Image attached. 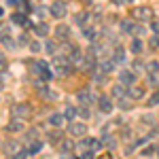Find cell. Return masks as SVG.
Masks as SVG:
<instances>
[{"label":"cell","mask_w":159,"mask_h":159,"mask_svg":"<svg viewBox=\"0 0 159 159\" xmlns=\"http://www.w3.org/2000/svg\"><path fill=\"white\" fill-rule=\"evenodd\" d=\"M70 60H66V57H55V72L61 74V76H66V74L72 72V66L68 64Z\"/></svg>","instance_id":"1"},{"label":"cell","mask_w":159,"mask_h":159,"mask_svg":"<svg viewBox=\"0 0 159 159\" xmlns=\"http://www.w3.org/2000/svg\"><path fill=\"white\" fill-rule=\"evenodd\" d=\"M11 112H13V117H15V119H28L32 110H30L28 104H15V106L11 108Z\"/></svg>","instance_id":"2"},{"label":"cell","mask_w":159,"mask_h":159,"mask_svg":"<svg viewBox=\"0 0 159 159\" xmlns=\"http://www.w3.org/2000/svg\"><path fill=\"white\" fill-rule=\"evenodd\" d=\"M132 15H134V19H138V21H148L153 17V11L148 7H136Z\"/></svg>","instance_id":"3"},{"label":"cell","mask_w":159,"mask_h":159,"mask_svg":"<svg viewBox=\"0 0 159 159\" xmlns=\"http://www.w3.org/2000/svg\"><path fill=\"white\" fill-rule=\"evenodd\" d=\"M76 98L81 100V104H83V106H89V104H93V102L98 100L93 93H89V89H81V91L76 93Z\"/></svg>","instance_id":"4"},{"label":"cell","mask_w":159,"mask_h":159,"mask_svg":"<svg viewBox=\"0 0 159 159\" xmlns=\"http://www.w3.org/2000/svg\"><path fill=\"white\" fill-rule=\"evenodd\" d=\"M49 11H51V15H53V17L64 19V17H66V4H64V2H53Z\"/></svg>","instance_id":"5"},{"label":"cell","mask_w":159,"mask_h":159,"mask_svg":"<svg viewBox=\"0 0 159 159\" xmlns=\"http://www.w3.org/2000/svg\"><path fill=\"white\" fill-rule=\"evenodd\" d=\"M68 132L72 136H76V138H81V136H85V132H87V127H85V123H70V127H68Z\"/></svg>","instance_id":"6"},{"label":"cell","mask_w":159,"mask_h":159,"mask_svg":"<svg viewBox=\"0 0 159 159\" xmlns=\"http://www.w3.org/2000/svg\"><path fill=\"white\" fill-rule=\"evenodd\" d=\"M83 148H91V151H100L102 148V142H100L98 138H83Z\"/></svg>","instance_id":"7"},{"label":"cell","mask_w":159,"mask_h":159,"mask_svg":"<svg viewBox=\"0 0 159 159\" xmlns=\"http://www.w3.org/2000/svg\"><path fill=\"white\" fill-rule=\"evenodd\" d=\"M60 151H61V155L64 157H72V151H74V144L70 142V140H64L60 144Z\"/></svg>","instance_id":"8"},{"label":"cell","mask_w":159,"mask_h":159,"mask_svg":"<svg viewBox=\"0 0 159 159\" xmlns=\"http://www.w3.org/2000/svg\"><path fill=\"white\" fill-rule=\"evenodd\" d=\"M98 104H100V110H102V112H110V110H112V102H110V98H106V96H100Z\"/></svg>","instance_id":"9"},{"label":"cell","mask_w":159,"mask_h":159,"mask_svg":"<svg viewBox=\"0 0 159 159\" xmlns=\"http://www.w3.org/2000/svg\"><path fill=\"white\" fill-rule=\"evenodd\" d=\"M66 121H68V119H66L64 115H60V112H53V115L49 117V123L53 125V127H60V125H64Z\"/></svg>","instance_id":"10"},{"label":"cell","mask_w":159,"mask_h":159,"mask_svg":"<svg viewBox=\"0 0 159 159\" xmlns=\"http://www.w3.org/2000/svg\"><path fill=\"white\" fill-rule=\"evenodd\" d=\"M119 79H121V83H125V85H132L136 81V74L129 72V70H121V72H119Z\"/></svg>","instance_id":"11"},{"label":"cell","mask_w":159,"mask_h":159,"mask_svg":"<svg viewBox=\"0 0 159 159\" xmlns=\"http://www.w3.org/2000/svg\"><path fill=\"white\" fill-rule=\"evenodd\" d=\"M121 30L125 32V34H134V32H136V24H134V21H129V19H123V21H121Z\"/></svg>","instance_id":"12"},{"label":"cell","mask_w":159,"mask_h":159,"mask_svg":"<svg viewBox=\"0 0 159 159\" xmlns=\"http://www.w3.org/2000/svg\"><path fill=\"white\" fill-rule=\"evenodd\" d=\"M112 60H115V64H123L125 61V51L121 47H117V49L112 51Z\"/></svg>","instance_id":"13"},{"label":"cell","mask_w":159,"mask_h":159,"mask_svg":"<svg viewBox=\"0 0 159 159\" xmlns=\"http://www.w3.org/2000/svg\"><path fill=\"white\" fill-rule=\"evenodd\" d=\"M127 96L132 100H140V98H144V89H142V87H132Z\"/></svg>","instance_id":"14"},{"label":"cell","mask_w":159,"mask_h":159,"mask_svg":"<svg viewBox=\"0 0 159 159\" xmlns=\"http://www.w3.org/2000/svg\"><path fill=\"white\" fill-rule=\"evenodd\" d=\"M98 70H100V72H104V74L112 72V70H115V60H110V61H102Z\"/></svg>","instance_id":"15"},{"label":"cell","mask_w":159,"mask_h":159,"mask_svg":"<svg viewBox=\"0 0 159 159\" xmlns=\"http://www.w3.org/2000/svg\"><path fill=\"white\" fill-rule=\"evenodd\" d=\"M11 21L17 25H25L28 24V17H25L24 13H15V15H11Z\"/></svg>","instance_id":"16"},{"label":"cell","mask_w":159,"mask_h":159,"mask_svg":"<svg viewBox=\"0 0 159 159\" xmlns=\"http://www.w3.org/2000/svg\"><path fill=\"white\" fill-rule=\"evenodd\" d=\"M55 34H57V38H68L70 36V30H68V25H57V30H55Z\"/></svg>","instance_id":"17"},{"label":"cell","mask_w":159,"mask_h":159,"mask_svg":"<svg viewBox=\"0 0 159 159\" xmlns=\"http://www.w3.org/2000/svg\"><path fill=\"white\" fill-rule=\"evenodd\" d=\"M76 112H79V110L74 108V106H66V108H64V117H66L68 121H74V117H76Z\"/></svg>","instance_id":"18"},{"label":"cell","mask_w":159,"mask_h":159,"mask_svg":"<svg viewBox=\"0 0 159 159\" xmlns=\"http://www.w3.org/2000/svg\"><path fill=\"white\" fill-rule=\"evenodd\" d=\"M40 148H43V142H40V140H32V142H30V147H28V153H30V155H34V153H38Z\"/></svg>","instance_id":"19"},{"label":"cell","mask_w":159,"mask_h":159,"mask_svg":"<svg viewBox=\"0 0 159 159\" xmlns=\"http://www.w3.org/2000/svg\"><path fill=\"white\" fill-rule=\"evenodd\" d=\"M132 53H142V40L140 38H132Z\"/></svg>","instance_id":"20"},{"label":"cell","mask_w":159,"mask_h":159,"mask_svg":"<svg viewBox=\"0 0 159 159\" xmlns=\"http://www.w3.org/2000/svg\"><path fill=\"white\" fill-rule=\"evenodd\" d=\"M34 30H36L38 36H47V34H49V25H47V24H38V25H34Z\"/></svg>","instance_id":"21"},{"label":"cell","mask_w":159,"mask_h":159,"mask_svg":"<svg viewBox=\"0 0 159 159\" xmlns=\"http://www.w3.org/2000/svg\"><path fill=\"white\" fill-rule=\"evenodd\" d=\"M70 61L72 64H83V53L79 49H72V55H70Z\"/></svg>","instance_id":"22"},{"label":"cell","mask_w":159,"mask_h":159,"mask_svg":"<svg viewBox=\"0 0 159 159\" xmlns=\"http://www.w3.org/2000/svg\"><path fill=\"white\" fill-rule=\"evenodd\" d=\"M74 21H76V25H79V28H85V25H87V15H85V13L76 15V19H74Z\"/></svg>","instance_id":"23"},{"label":"cell","mask_w":159,"mask_h":159,"mask_svg":"<svg viewBox=\"0 0 159 159\" xmlns=\"http://www.w3.org/2000/svg\"><path fill=\"white\" fill-rule=\"evenodd\" d=\"M112 96H115V98H123V96H125L123 85H115V87H112Z\"/></svg>","instance_id":"24"},{"label":"cell","mask_w":159,"mask_h":159,"mask_svg":"<svg viewBox=\"0 0 159 159\" xmlns=\"http://www.w3.org/2000/svg\"><path fill=\"white\" fill-rule=\"evenodd\" d=\"M4 153H7V155H15V153H17V144H15V142H9V144L4 147Z\"/></svg>","instance_id":"25"},{"label":"cell","mask_w":159,"mask_h":159,"mask_svg":"<svg viewBox=\"0 0 159 159\" xmlns=\"http://www.w3.org/2000/svg\"><path fill=\"white\" fill-rule=\"evenodd\" d=\"M7 129H9V132H21V129H24V125H21L19 121H13L11 125L7 127Z\"/></svg>","instance_id":"26"},{"label":"cell","mask_w":159,"mask_h":159,"mask_svg":"<svg viewBox=\"0 0 159 159\" xmlns=\"http://www.w3.org/2000/svg\"><path fill=\"white\" fill-rule=\"evenodd\" d=\"M40 49H43V45H40L38 40H32V43H30V51H32V53H38Z\"/></svg>","instance_id":"27"},{"label":"cell","mask_w":159,"mask_h":159,"mask_svg":"<svg viewBox=\"0 0 159 159\" xmlns=\"http://www.w3.org/2000/svg\"><path fill=\"white\" fill-rule=\"evenodd\" d=\"M47 138H49L51 142H57V140H61V134H60V132H49Z\"/></svg>","instance_id":"28"},{"label":"cell","mask_w":159,"mask_h":159,"mask_svg":"<svg viewBox=\"0 0 159 159\" xmlns=\"http://www.w3.org/2000/svg\"><path fill=\"white\" fill-rule=\"evenodd\" d=\"M119 106H121L123 110L132 108V102H129V98H121V102H119Z\"/></svg>","instance_id":"29"},{"label":"cell","mask_w":159,"mask_h":159,"mask_svg":"<svg viewBox=\"0 0 159 159\" xmlns=\"http://www.w3.org/2000/svg\"><path fill=\"white\" fill-rule=\"evenodd\" d=\"M85 38H87V40H93V38H96V30H91V28H85Z\"/></svg>","instance_id":"30"},{"label":"cell","mask_w":159,"mask_h":159,"mask_svg":"<svg viewBox=\"0 0 159 159\" xmlns=\"http://www.w3.org/2000/svg\"><path fill=\"white\" fill-rule=\"evenodd\" d=\"M148 104H151V106H157V104H159V91H155V93L151 96V100H148Z\"/></svg>","instance_id":"31"},{"label":"cell","mask_w":159,"mask_h":159,"mask_svg":"<svg viewBox=\"0 0 159 159\" xmlns=\"http://www.w3.org/2000/svg\"><path fill=\"white\" fill-rule=\"evenodd\" d=\"M148 70L155 74V72H159V64L157 61H148Z\"/></svg>","instance_id":"32"},{"label":"cell","mask_w":159,"mask_h":159,"mask_svg":"<svg viewBox=\"0 0 159 159\" xmlns=\"http://www.w3.org/2000/svg\"><path fill=\"white\" fill-rule=\"evenodd\" d=\"M36 136H38V132H36V129H30V132H28V142L36 140Z\"/></svg>","instance_id":"33"},{"label":"cell","mask_w":159,"mask_h":159,"mask_svg":"<svg viewBox=\"0 0 159 159\" xmlns=\"http://www.w3.org/2000/svg\"><path fill=\"white\" fill-rule=\"evenodd\" d=\"M45 51H47V53H53V51H55V45H53V43H45Z\"/></svg>","instance_id":"34"},{"label":"cell","mask_w":159,"mask_h":159,"mask_svg":"<svg viewBox=\"0 0 159 159\" xmlns=\"http://www.w3.org/2000/svg\"><path fill=\"white\" fill-rule=\"evenodd\" d=\"M28 155H30L28 151H17V153H15V157H17V159H25Z\"/></svg>","instance_id":"35"},{"label":"cell","mask_w":159,"mask_h":159,"mask_svg":"<svg viewBox=\"0 0 159 159\" xmlns=\"http://www.w3.org/2000/svg\"><path fill=\"white\" fill-rule=\"evenodd\" d=\"M7 68V60H4V53H0V72Z\"/></svg>","instance_id":"36"},{"label":"cell","mask_w":159,"mask_h":159,"mask_svg":"<svg viewBox=\"0 0 159 159\" xmlns=\"http://www.w3.org/2000/svg\"><path fill=\"white\" fill-rule=\"evenodd\" d=\"M153 153H155V148H153V147H148V148H144V151H142V155H144V157L153 155Z\"/></svg>","instance_id":"37"},{"label":"cell","mask_w":159,"mask_h":159,"mask_svg":"<svg viewBox=\"0 0 159 159\" xmlns=\"http://www.w3.org/2000/svg\"><path fill=\"white\" fill-rule=\"evenodd\" d=\"M79 115H81L83 119H87V117H89V110H87V108H81V110H79Z\"/></svg>","instance_id":"38"},{"label":"cell","mask_w":159,"mask_h":159,"mask_svg":"<svg viewBox=\"0 0 159 159\" xmlns=\"http://www.w3.org/2000/svg\"><path fill=\"white\" fill-rule=\"evenodd\" d=\"M7 2H9V4H13V7H19L24 0H7Z\"/></svg>","instance_id":"39"},{"label":"cell","mask_w":159,"mask_h":159,"mask_svg":"<svg viewBox=\"0 0 159 159\" xmlns=\"http://www.w3.org/2000/svg\"><path fill=\"white\" fill-rule=\"evenodd\" d=\"M151 28H153V32H157V34H159V21H153Z\"/></svg>","instance_id":"40"},{"label":"cell","mask_w":159,"mask_h":159,"mask_svg":"<svg viewBox=\"0 0 159 159\" xmlns=\"http://www.w3.org/2000/svg\"><path fill=\"white\" fill-rule=\"evenodd\" d=\"M93 79H96L98 83H104V74H93Z\"/></svg>","instance_id":"41"},{"label":"cell","mask_w":159,"mask_h":159,"mask_svg":"<svg viewBox=\"0 0 159 159\" xmlns=\"http://www.w3.org/2000/svg\"><path fill=\"white\" fill-rule=\"evenodd\" d=\"M106 144H108L110 148H112V147H117V142H115V140H112V138H106Z\"/></svg>","instance_id":"42"},{"label":"cell","mask_w":159,"mask_h":159,"mask_svg":"<svg viewBox=\"0 0 159 159\" xmlns=\"http://www.w3.org/2000/svg\"><path fill=\"white\" fill-rule=\"evenodd\" d=\"M112 2H119V4H121V2H123V0H112Z\"/></svg>","instance_id":"43"},{"label":"cell","mask_w":159,"mask_h":159,"mask_svg":"<svg viewBox=\"0 0 159 159\" xmlns=\"http://www.w3.org/2000/svg\"><path fill=\"white\" fill-rule=\"evenodd\" d=\"M2 13H4V11H2V7H0V17H2Z\"/></svg>","instance_id":"44"},{"label":"cell","mask_w":159,"mask_h":159,"mask_svg":"<svg viewBox=\"0 0 159 159\" xmlns=\"http://www.w3.org/2000/svg\"><path fill=\"white\" fill-rule=\"evenodd\" d=\"M157 153H159V147H157Z\"/></svg>","instance_id":"45"},{"label":"cell","mask_w":159,"mask_h":159,"mask_svg":"<svg viewBox=\"0 0 159 159\" xmlns=\"http://www.w3.org/2000/svg\"><path fill=\"white\" fill-rule=\"evenodd\" d=\"M0 89H2V85H0Z\"/></svg>","instance_id":"46"}]
</instances>
